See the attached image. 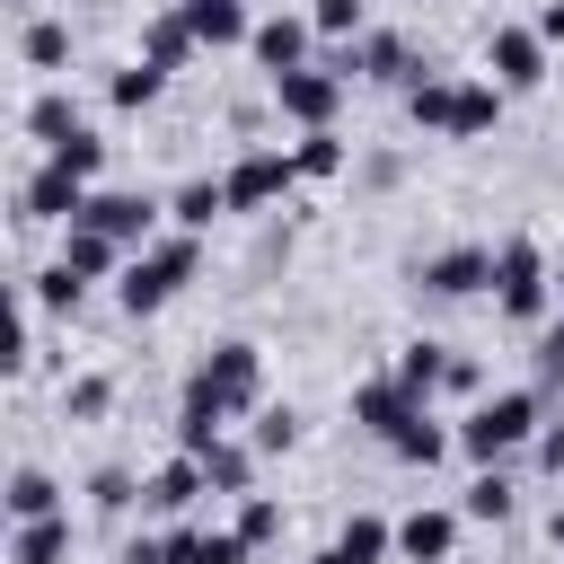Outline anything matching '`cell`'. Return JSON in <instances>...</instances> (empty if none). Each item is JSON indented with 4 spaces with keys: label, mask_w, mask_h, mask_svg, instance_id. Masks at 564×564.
<instances>
[{
    "label": "cell",
    "mask_w": 564,
    "mask_h": 564,
    "mask_svg": "<svg viewBox=\"0 0 564 564\" xmlns=\"http://www.w3.org/2000/svg\"><path fill=\"white\" fill-rule=\"evenodd\" d=\"M546 414H555V397H546L538 379H529V388H485V397L458 414V458H467V467H511L520 449H538Z\"/></svg>",
    "instance_id": "cell-1"
},
{
    "label": "cell",
    "mask_w": 564,
    "mask_h": 564,
    "mask_svg": "<svg viewBox=\"0 0 564 564\" xmlns=\"http://www.w3.org/2000/svg\"><path fill=\"white\" fill-rule=\"evenodd\" d=\"M502 106H511V97H502L494 79H458V70H441V62L405 88V115H414L432 141H485V132L502 123Z\"/></svg>",
    "instance_id": "cell-2"
},
{
    "label": "cell",
    "mask_w": 564,
    "mask_h": 564,
    "mask_svg": "<svg viewBox=\"0 0 564 564\" xmlns=\"http://www.w3.org/2000/svg\"><path fill=\"white\" fill-rule=\"evenodd\" d=\"M185 414H212V423H247L256 405H264V352L247 344V335H220L194 370H185V397H176Z\"/></svg>",
    "instance_id": "cell-3"
},
{
    "label": "cell",
    "mask_w": 564,
    "mask_h": 564,
    "mask_svg": "<svg viewBox=\"0 0 564 564\" xmlns=\"http://www.w3.org/2000/svg\"><path fill=\"white\" fill-rule=\"evenodd\" d=\"M194 273H203V238H194V229H159V238H150V247L115 273V308L141 326V317H159V308H167Z\"/></svg>",
    "instance_id": "cell-4"
},
{
    "label": "cell",
    "mask_w": 564,
    "mask_h": 564,
    "mask_svg": "<svg viewBox=\"0 0 564 564\" xmlns=\"http://www.w3.org/2000/svg\"><path fill=\"white\" fill-rule=\"evenodd\" d=\"M555 300H564V291H555V256H546L529 229H511V238L494 247V317L538 335V326L555 317Z\"/></svg>",
    "instance_id": "cell-5"
},
{
    "label": "cell",
    "mask_w": 564,
    "mask_h": 564,
    "mask_svg": "<svg viewBox=\"0 0 564 564\" xmlns=\"http://www.w3.org/2000/svg\"><path fill=\"white\" fill-rule=\"evenodd\" d=\"M220 185H229V212L256 220V212H273V203H282L291 185H308V176H300V159H291L282 141H256V150H238V159L220 167Z\"/></svg>",
    "instance_id": "cell-6"
},
{
    "label": "cell",
    "mask_w": 564,
    "mask_h": 564,
    "mask_svg": "<svg viewBox=\"0 0 564 564\" xmlns=\"http://www.w3.org/2000/svg\"><path fill=\"white\" fill-rule=\"evenodd\" d=\"M344 97H352V79H344V70H326V62H308V70H282V79H273L282 123H300V132H326V123L344 115Z\"/></svg>",
    "instance_id": "cell-7"
},
{
    "label": "cell",
    "mask_w": 564,
    "mask_h": 564,
    "mask_svg": "<svg viewBox=\"0 0 564 564\" xmlns=\"http://www.w3.org/2000/svg\"><path fill=\"white\" fill-rule=\"evenodd\" d=\"M88 176L70 167V159H35L26 167V185H18V220H53V229H70L79 212H88Z\"/></svg>",
    "instance_id": "cell-8"
},
{
    "label": "cell",
    "mask_w": 564,
    "mask_h": 564,
    "mask_svg": "<svg viewBox=\"0 0 564 564\" xmlns=\"http://www.w3.org/2000/svg\"><path fill=\"white\" fill-rule=\"evenodd\" d=\"M79 220H88V229H106V238H123V247L141 256V247L159 238V220H167V194H141V185H97Z\"/></svg>",
    "instance_id": "cell-9"
},
{
    "label": "cell",
    "mask_w": 564,
    "mask_h": 564,
    "mask_svg": "<svg viewBox=\"0 0 564 564\" xmlns=\"http://www.w3.org/2000/svg\"><path fill=\"white\" fill-rule=\"evenodd\" d=\"M485 79H494L502 97L546 88V35H538V26H494V35H485Z\"/></svg>",
    "instance_id": "cell-10"
},
{
    "label": "cell",
    "mask_w": 564,
    "mask_h": 564,
    "mask_svg": "<svg viewBox=\"0 0 564 564\" xmlns=\"http://www.w3.org/2000/svg\"><path fill=\"white\" fill-rule=\"evenodd\" d=\"M414 291H423V300H476V291H494V247L458 238V247L423 256V264H414Z\"/></svg>",
    "instance_id": "cell-11"
},
{
    "label": "cell",
    "mask_w": 564,
    "mask_h": 564,
    "mask_svg": "<svg viewBox=\"0 0 564 564\" xmlns=\"http://www.w3.org/2000/svg\"><path fill=\"white\" fill-rule=\"evenodd\" d=\"M247 53H256V70H264V79L308 70V62H317V26H308V9H273V18H256Z\"/></svg>",
    "instance_id": "cell-12"
},
{
    "label": "cell",
    "mask_w": 564,
    "mask_h": 564,
    "mask_svg": "<svg viewBox=\"0 0 564 564\" xmlns=\"http://www.w3.org/2000/svg\"><path fill=\"white\" fill-rule=\"evenodd\" d=\"M432 62L414 53V35H397V26H370L361 44H352V79L361 88H414Z\"/></svg>",
    "instance_id": "cell-13"
},
{
    "label": "cell",
    "mask_w": 564,
    "mask_h": 564,
    "mask_svg": "<svg viewBox=\"0 0 564 564\" xmlns=\"http://www.w3.org/2000/svg\"><path fill=\"white\" fill-rule=\"evenodd\" d=\"M203 494H212L203 458H194V449H176V458H159V467L141 476V520H185Z\"/></svg>",
    "instance_id": "cell-14"
},
{
    "label": "cell",
    "mask_w": 564,
    "mask_h": 564,
    "mask_svg": "<svg viewBox=\"0 0 564 564\" xmlns=\"http://www.w3.org/2000/svg\"><path fill=\"white\" fill-rule=\"evenodd\" d=\"M458 529H467L458 502H414L397 520V564H449L458 555Z\"/></svg>",
    "instance_id": "cell-15"
},
{
    "label": "cell",
    "mask_w": 564,
    "mask_h": 564,
    "mask_svg": "<svg viewBox=\"0 0 564 564\" xmlns=\"http://www.w3.org/2000/svg\"><path fill=\"white\" fill-rule=\"evenodd\" d=\"M423 405H432V397H414L397 370H379V379H361V388H352V423H361L379 449H388V441H397V423H414Z\"/></svg>",
    "instance_id": "cell-16"
},
{
    "label": "cell",
    "mask_w": 564,
    "mask_h": 564,
    "mask_svg": "<svg viewBox=\"0 0 564 564\" xmlns=\"http://www.w3.org/2000/svg\"><path fill=\"white\" fill-rule=\"evenodd\" d=\"M308 564H397V520L388 511H352Z\"/></svg>",
    "instance_id": "cell-17"
},
{
    "label": "cell",
    "mask_w": 564,
    "mask_h": 564,
    "mask_svg": "<svg viewBox=\"0 0 564 564\" xmlns=\"http://www.w3.org/2000/svg\"><path fill=\"white\" fill-rule=\"evenodd\" d=\"M194 53H203V35H194L185 0H167V9H150V18H141V62H159V70H185Z\"/></svg>",
    "instance_id": "cell-18"
},
{
    "label": "cell",
    "mask_w": 564,
    "mask_h": 564,
    "mask_svg": "<svg viewBox=\"0 0 564 564\" xmlns=\"http://www.w3.org/2000/svg\"><path fill=\"white\" fill-rule=\"evenodd\" d=\"M62 264H70L79 282H115V273L132 264V247L106 238V229H88V220H70V229H62Z\"/></svg>",
    "instance_id": "cell-19"
},
{
    "label": "cell",
    "mask_w": 564,
    "mask_h": 564,
    "mask_svg": "<svg viewBox=\"0 0 564 564\" xmlns=\"http://www.w3.org/2000/svg\"><path fill=\"white\" fill-rule=\"evenodd\" d=\"M79 132H88V115H79L70 88H35V97H26V141L62 150V141H79Z\"/></svg>",
    "instance_id": "cell-20"
},
{
    "label": "cell",
    "mask_w": 564,
    "mask_h": 564,
    "mask_svg": "<svg viewBox=\"0 0 564 564\" xmlns=\"http://www.w3.org/2000/svg\"><path fill=\"white\" fill-rule=\"evenodd\" d=\"M449 449H458V423H441L432 405H423L414 423H397V441H388V458H397V467H441Z\"/></svg>",
    "instance_id": "cell-21"
},
{
    "label": "cell",
    "mask_w": 564,
    "mask_h": 564,
    "mask_svg": "<svg viewBox=\"0 0 564 564\" xmlns=\"http://www.w3.org/2000/svg\"><path fill=\"white\" fill-rule=\"evenodd\" d=\"M9 564H70V511L9 520Z\"/></svg>",
    "instance_id": "cell-22"
},
{
    "label": "cell",
    "mask_w": 564,
    "mask_h": 564,
    "mask_svg": "<svg viewBox=\"0 0 564 564\" xmlns=\"http://www.w3.org/2000/svg\"><path fill=\"white\" fill-rule=\"evenodd\" d=\"M212 220H229V185H220V176H185V185L167 194V229H194V238H203Z\"/></svg>",
    "instance_id": "cell-23"
},
{
    "label": "cell",
    "mask_w": 564,
    "mask_h": 564,
    "mask_svg": "<svg viewBox=\"0 0 564 564\" xmlns=\"http://www.w3.org/2000/svg\"><path fill=\"white\" fill-rule=\"evenodd\" d=\"M256 458H264L256 441H238V432H220V441L203 449V476H212V494H229V502H238V494H256Z\"/></svg>",
    "instance_id": "cell-24"
},
{
    "label": "cell",
    "mask_w": 564,
    "mask_h": 564,
    "mask_svg": "<svg viewBox=\"0 0 564 564\" xmlns=\"http://www.w3.org/2000/svg\"><path fill=\"white\" fill-rule=\"evenodd\" d=\"M185 18H194V35H203V53H229V44L256 35V9H247V0H185Z\"/></svg>",
    "instance_id": "cell-25"
},
{
    "label": "cell",
    "mask_w": 564,
    "mask_h": 564,
    "mask_svg": "<svg viewBox=\"0 0 564 564\" xmlns=\"http://www.w3.org/2000/svg\"><path fill=\"white\" fill-rule=\"evenodd\" d=\"M167 79H176V70H159V62H123V70L106 79V106H115V115H150V106L167 97Z\"/></svg>",
    "instance_id": "cell-26"
},
{
    "label": "cell",
    "mask_w": 564,
    "mask_h": 564,
    "mask_svg": "<svg viewBox=\"0 0 564 564\" xmlns=\"http://www.w3.org/2000/svg\"><path fill=\"white\" fill-rule=\"evenodd\" d=\"M0 511H9V520H44V511H70V502H62V485H53L44 467H9Z\"/></svg>",
    "instance_id": "cell-27"
},
{
    "label": "cell",
    "mask_w": 564,
    "mask_h": 564,
    "mask_svg": "<svg viewBox=\"0 0 564 564\" xmlns=\"http://www.w3.org/2000/svg\"><path fill=\"white\" fill-rule=\"evenodd\" d=\"M18 62L26 70H70V18H26L18 26Z\"/></svg>",
    "instance_id": "cell-28"
},
{
    "label": "cell",
    "mask_w": 564,
    "mask_h": 564,
    "mask_svg": "<svg viewBox=\"0 0 564 564\" xmlns=\"http://www.w3.org/2000/svg\"><path fill=\"white\" fill-rule=\"evenodd\" d=\"M414 397H441V379H449V344H432V335H414V344H397V361H388Z\"/></svg>",
    "instance_id": "cell-29"
},
{
    "label": "cell",
    "mask_w": 564,
    "mask_h": 564,
    "mask_svg": "<svg viewBox=\"0 0 564 564\" xmlns=\"http://www.w3.org/2000/svg\"><path fill=\"white\" fill-rule=\"evenodd\" d=\"M458 511H467V520H494V529H502V520L520 511V494H511V467H476V476H467V494H458Z\"/></svg>",
    "instance_id": "cell-30"
},
{
    "label": "cell",
    "mask_w": 564,
    "mask_h": 564,
    "mask_svg": "<svg viewBox=\"0 0 564 564\" xmlns=\"http://www.w3.org/2000/svg\"><path fill=\"white\" fill-rule=\"evenodd\" d=\"M291 159H300V176H308V185H326V176H344V167H352V150H344V132H335V123H326V132H300V141H291Z\"/></svg>",
    "instance_id": "cell-31"
},
{
    "label": "cell",
    "mask_w": 564,
    "mask_h": 564,
    "mask_svg": "<svg viewBox=\"0 0 564 564\" xmlns=\"http://www.w3.org/2000/svg\"><path fill=\"white\" fill-rule=\"evenodd\" d=\"M26 300H35V308H53V317H79V300H88V282H79V273H70V264L53 256L44 273H26Z\"/></svg>",
    "instance_id": "cell-32"
},
{
    "label": "cell",
    "mask_w": 564,
    "mask_h": 564,
    "mask_svg": "<svg viewBox=\"0 0 564 564\" xmlns=\"http://www.w3.org/2000/svg\"><path fill=\"white\" fill-rule=\"evenodd\" d=\"M300 432H308V423H300V405H256V414H247V441H256L264 458L300 449Z\"/></svg>",
    "instance_id": "cell-33"
},
{
    "label": "cell",
    "mask_w": 564,
    "mask_h": 564,
    "mask_svg": "<svg viewBox=\"0 0 564 564\" xmlns=\"http://www.w3.org/2000/svg\"><path fill=\"white\" fill-rule=\"evenodd\" d=\"M282 520H291V511H282L273 494H238V520H229V529H238V538L264 555V546H282Z\"/></svg>",
    "instance_id": "cell-34"
},
{
    "label": "cell",
    "mask_w": 564,
    "mask_h": 564,
    "mask_svg": "<svg viewBox=\"0 0 564 564\" xmlns=\"http://www.w3.org/2000/svg\"><path fill=\"white\" fill-rule=\"evenodd\" d=\"M308 26H317V44H352V35H370V0H308Z\"/></svg>",
    "instance_id": "cell-35"
},
{
    "label": "cell",
    "mask_w": 564,
    "mask_h": 564,
    "mask_svg": "<svg viewBox=\"0 0 564 564\" xmlns=\"http://www.w3.org/2000/svg\"><path fill=\"white\" fill-rule=\"evenodd\" d=\"M88 502H97V511H106V520H123V511H141V476H132V467H115V458H106V467H97V476H88Z\"/></svg>",
    "instance_id": "cell-36"
},
{
    "label": "cell",
    "mask_w": 564,
    "mask_h": 564,
    "mask_svg": "<svg viewBox=\"0 0 564 564\" xmlns=\"http://www.w3.org/2000/svg\"><path fill=\"white\" fill-rule=\"evenodd\" d=\"M106 405H115V379H106V370H88V379L62 388V414H70V423H97Z\"/></svg>",
    "instance_id": "cell-37"
},
{
    "label": "cell",
    "mask_w": 564,
    "mask_h": 564,
    "mask_svg": "<svg viewBox=\"0 0 564 564\" xmlns=\"http://www.w3.org/2000/svg\"><path fill=\"white\" fill-rule=\"evenodd\" d=\"M529 370H538V388H546V397L564 388V317H546V326H538V344H529Z\"/></svg>",
    "instance_id": "cell-38"
},
{
    "label": "cell",
    "mask_w": 564,
    "mask_h": 564,
    "mask_svg": "<svg viewBox=\"0 0 564 564\" xmlns=\"http://www.w3.org/2000/svg\"><path fill=\"white\" fill-rule=\"evenodd\" d=\"M441 397H467V405H476V397H485V361H476V352H449V379H441Z\"/></svg>",
    "instance_id": "cell-39"
},
{
    "label": "cell",
    "mask_w": 564,
    "mask_h": 564,
    "mask_svg": "<svg viewBox=\"0 0 564 564\" xmlns=\"http://www.w3.org/2000/svg\"><path fill=\"white\" fill-rule=\"evenodd\" d=\"M159 546H167V564H203V520H167Z\"/></svg>",
    "instance_id": "cell-40"
},
{
    "label": "cell",
    "mask_w": 564,
    "mask_h": 564,
    "mask_svg": "<svg viewBox=\"0 0 564 564\" xmlns=\"http://www.w3.org/2000/svg\"><path fill=\"white\" fill-rule=\"evenodd\" d=\"M44 159H70V167L97 185V167H106V141H97V132H79V141H62V150H44Z\"/></svg>",
    "instance_id": "cell-41"
},
{
    "label": "cell",
    "mask_w": 564,
    "mask_h": 564,
    "mask_svg": "<svg viewBox=\"0 0 564 564\" xmlns=\"http://www.w3.org/2000/svg\"><path fill=\"white\" fill-rule=\"evenodd\" d=\"M203 564H256V546L238 529H203Z\"/></svg>",
    "instance_id": "cell-42"
},
{
    "label": "cell",
    "mask_w": 564,
    "mask_h": 564,
    "mask_svg": "<svg viewBox=\"0 0 564 564\" xmlns=\"http://www.w3.org/2000/svg\"><path fill=\"white\" fill-rule=\"evenodd\" d=\"M546 476H564V414H546V432H538V449H529Z\"/></svg>",
    "instance_id": "cell-43"
},
{
    "label": "cell",
    "mask_w": 564,
    "mask_h": 564,
    "mask_svg": "<svg viewBox=\"0 0 564 564\" xmlns=\"http://www.w3.org/2000/svg\"><path fill=\"white\" fill-rule=\"evenodd\" d=\"M397 176H405V159H388V150H379V159H361V185H397Z\"/></svg>",
    "instance_id": "cell-44"
},
{
    "label": "cell",
    "mask_w": 564,
    "mask_h": 564,
    "mask_svg": "<svg viewBox=\"0 0 564 564\" xmlns=\"http://www.w3.org/2000/svg\"><path fill=\"white\" fill-rule=\"evenodd\" d=\"M115 564H167V546H159V538H132V546H123Z\"/></svg>",
    "instance_id": "cell-45"
},
{
    "label": "cell",
    "mask_w": 564,
    "mask_h": 564,
    "mask_svg": "<svg viewBox=\"0 0 564 564\" xmlns=\"http://www.w3.org/2000/svg\"><path fill=\"white\" fill-rule=\"evenodd\" d=\"M538 35H546V44H564V0H546V9H538Z\"/></svg>",
    "instance_id": "cell-46"
},
{
    "label": "cell",
    "mask_w": 564,
    "mask_h": 564,
    "mask_svg": "<svg viewBox=\"0 0 564 564\" xmlns=\"http://www.w3.org/2000/svg\"><path fill=\"white\" fill-rule=\"evenodd\" d=\"M546 546H555V555H564V502H555V511H546Z\"/></svg>",
    "instance_id": "cell-47"
},
{
    "label": "cell",
    "mask_w": 564,
    "mask_h": 564,
    "mask_svg": "<svg viewBox=\"0 0 564 564\" xmlns=\"http://www.w3.org/2000/svg\"><path fill=\"white\" fill-rule=\"evenodd\" d=\"M555 291H564V247H555Z\"/></svg>",
    "instance_id": "cell-48"
}]
</instances>
